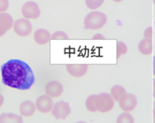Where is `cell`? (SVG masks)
Instances as JSON below:
<instances>
[{"instance_id":"1","label":"cell","mask_w":155,"mask_h":123,"mask_svg":"<svg viewBox=\"0 0 155 123\" xmlns=\"http://www.w3.org/2000/svg\"><path fill=\"white\" fill-rule=\"evenodd\" d=\"M4 85L19 90H28L35 83V75L31 67L21 60H10L1 66Z\"/></svg>"},{"instance_id":"2","label":"cell","mask_w":155,"mask_h":123,"mask_svg":"<svg viewBox=\"0 0 155 123\" xmlns=\"http://www.w3.org/2000/svg\"><path fill=\"white\" fill-rule=\"evenodd\" d=\"M107 22V16L104 12L92 11L89 12L84 18V28L89 30H97L102 28Z\"/></svg>"},{"instance_id":"3","label":"cell","mask_w":155,"mask_h":123,"mask_svg":"<svg viewBox=\"0 0 155 123\" xmlns=\"http://www.w3.org/2000/svg\"><path fill=\"white\" fill-rule=\"evenodd\" d=\"M114 100L112 98L111 94L100 93L96 95V105L97 110L102 113L111 112L114 107Z\"/></svg>"},{"instance_id":"4","label":"cell","mask_w":155,"mask_h":123,"mask_svg":"<svg viewBox=\"0 0 155 123\" xmlns=\"http://www.w3.org/2000/svg\"><path fill=\"white\" fill-rule=\"evenodd\" d=\"M51 113L56 120H65L71 113V107L68 102L59 101L54 104Z\"/></svg>"},{"instance_id":"5","label":"cell","mask_w":155,"mask_h":123,"mask_svg":"<svg viewBox=\"0 0 155 123\" xmlns=\"http://www.w3.org/2000/svg\"><path fill=\"white\" fill-rule=\"evenodd\" d=\"M21 13L24 18L27 20H36L40 16L41 11L36 2L28 1V2H26L22 5Z\"/></svg>"},{"instance_id":"6","label":"cell","mask_w":155,"mask_h":123,"mask_svg":"<svg viewBox=\"0 0 155 123\" xmlns=\"http://www.w3.org/2000/svg\"><path fill=\"white\" fill-rule=\"evenodd\" d=\"M13 31L20 37H28L32 32V24L27 19H18L13 23Z\"/></svg>"},{"instance_id":"7","label":"cell","mask_w":155,"mask_h":123,"mask_svg":"<svg viewBox=\"0 0 155 123\" xmlns=\"http://www.w3.org/2000/svg\"><path fill=\"white\" fill-rule=\"evenodd\" d=\"M137 105V99L136 95L131 93H127L122 99L120 100V108L124 112H132Z\"/></svg>"},{"instance_id":"8","label":"cell","mask_w":155,"mask_h":123,"mask_svg":"<svg viewBox=\"0 0 155 123\" xmlns=\"http://www.w3.org/2000/svg\"><path fill=\"white\" fill-rule=\"evenodd\" d=\"M35 105H36V110L42 113H47L51 112L54 105L52 99L47 95H42L38 97L36 99Z\"/></svg>"},{"instance_id":"9","label":"cell","mask_w":155,"mask_h":123,"mask_svg":"<svg viewBox=\"0 0 155 123\" xmlns=\"http://www.w3.org/2000/svg\"><path fill=\"white\" fill-rule=\"evenodd\" d=\"M45 90V94L47 96H49L51 99H54V98L60 97V95L63 93L64 88L60 82L52 81V82H50L46 84Z\"/></svg>"},{"instance_id":"10","label":"cell","mask_w":155,"mask_h":123,"mask_svg":"<svg viewBox=\"0 0 155 123\" xmlns=\"http://www.w3.org/2000/svg\"><path fill=\"white\" fill-rule=\"evenodd\" d=\"M88 65L86 64H68L67 65V71L73 77L80 78L88 72Z\"/></svg>"},{"instance_id":"11","label":"cell","mask_w":155,"mask_h":123,"mask_svg":"<svg viewBox=\"0 0 155 123\" xmlns=\"http://www.w3.org/2000/svg\"><path fill=\"white\" fill-rule=\"evenodd\" d=\"M13 19L7 12L0 13V37L6 34L8 30H10L13 27Z\"/></svg>"},{"instance_id":"12","label":"cell","mask_w":155,"mask_h":123,"mask_svg":"<svg viewBox=\"0 0 155 123\" xmlns=\"http://www.w3.org/2000/svg\"><path fill=\"white\" fill-rule=\"evenodd\" d=\"M51 36L50 32L45 28H39L36 30L34 33V40L37 44H40V45L48 44L49 41L51 40Z\"/></svg>"},{"instance_id":"13","label":"cell","mask_w":155,"mask_h":123,"mask_svg":"<svg viewBox=\"0 0 155 123\" xmlns=\"http://www.w3.org/2000/svg\"><path fill=\"white\" fill-rule=\"evenodd\" d=\"M36 105L29 100L23 101L20 105V113L23 117H30L36 112Z\"/></svg>"},{"instance_id":"14","label":"cell","mask_w":155,"mask_h":123,"mask_svg":"<svg viewBox=\"0 0 155 123\" xmlns=\"http://www.w3.org/2000/svg\"><path fill=\"white\" fill-rule=\"evenodd\" d=\"M0 123H23V119L21 115L4 112L0 115Z\"/></svg>"},{"instance_id":"15","label":"cell","mask_w":155,"mask_h":123,"mask_svg":"<svg viewBox=\"0 0 155 123\" xmlns=\"http://www.w3.org/2000/svg\"><path fill=\"white\" fill-rule=\"evenodd\" d=\"M138 50L143 55H151L153 53V40L142 39L138 44Z\"/></svg>"},{"instance_id":"16","label":"cell","mask_w":155,"mask_h":123,"mask_svg":"<svg viewBox=\"0 0 155 123\" xmlns=\"http://www.w3.org/2000/svg\"><path fill=\"white\" fill-rule=\"evenodd\" d=\"M110 94H111L112 98L114 99V100L115 102H118L119 103L120 100L127 94V91H126V89H125L124 87H122L121 85L116 84V85L112 87Z\"/></svg>"},{"instance_id":"17","label":"cell","mask_w":155,"mask_h":123,"mask_svg":"<svg viewBox=\"0 0 155 123\" xmlns=\"http://www.w3.org/2000/svg\"><path fill=\"white\" fill-rule=\"evenodd\" d=\"M85 106L89 112H97V105H96V95H91L90 97L87 98L85 101Z\"/></svg>"},{"instance_id":"18","label":"cell","mask_w":155,"mask_h":123,"mask_svg":"<svg viewBox=\"0 0 155 123\" xmlns=\"http://www.w3.org/2000/svg\"><path fill=\"white\" fill-rule=\"evenodd\" d=\"M116 123H135V121L130 112H122L118 116Z\"/></svg>"},{"instance_id":"19","label":"cell","mask_w":155,"mask_h":123,"mask_svg":"<svg viewBox=\"0 0 155 123\" xmlns=\"http://www.w3.org/2000/svg\"><path fill=\"white\" fill-rule=\"evenodd\" d=\"M128 51V47L126 45L125 43L121 42V41H118L116 44V58L117 60L120 59L121 56L125 55Z\"/></svg>"},{"instance_id":"20","label":"cell","mask_w":155,"mask_h":123,"mask_svg":"<svg viewBox=\"0 0 155 123\" xmlns=\"http://www.w3.org/2000/svg\"><path fill=\"white\" fill-rule=\"evenodd\" d=\"M104 1L105 0H85V5L89 9L94 11L103 5Z\"/></svg>"},{"instance_id":"21","label":"cell","mask_w":155,"mask_h":123,"mask_svg":"<svg viewBox=\"0 0 155 123\" xmlns=\"http://www.w3.org/2000/svg\"><path fill=\"white\" fill-rule=\"evenodd\" d=\"M68 38L69 37L68 36V34L64 31H56L51 35V40H67Z\"/></svg>"},{"instance_id":"22","label":"cell","mask_w":155,"mask_h":123,"mask_svg":"<svg viewBox=\"0 0 155 123\" xmlns=\"http://www.w3.org/2000/svg\"><path fill=\"white\" fill-rule=\"evenodd\" d=\"M9 8V1L8 0H0V13L7 11Z\"/></svg>"},{"instance_id":"23","label":"cell","mask_w":155,"mask_h":123,"mask_svg":"<svg viewBox=\"0 0 155 123\" xmlns=\"http://www.w3.org/2000/svg\"><path fill=\"white\" fill-rule=\"evenodd\" d=\"M143 38L147 40H153V28L148 27L143 32Z\"/></svg>"},{"instance_id":"24","label":"cell","mask_w":155,"mask_h":123,"mask_svg":"<svg viewBox=\"0 0 155 123\" xmlns=\"http://www.w3.org/2000/svg\"><path fill=\"white\" fill-rule=\"evenodd\" d=\"M92 39H93V40H105L106 37H105L104 35H102V34H100V33H97V34H95V35L92 37Z\"/></svg>"},{"instance_id":"25","label":"cell","mask_w":155,"mask_h":123,"mask_svg":"<svg viewBox=\"0 0 155 123\" xmlns=\"http://www.w3.org/2000/svg\"><path fill=\"white\" fill-rule=\"evenodd\" d=\"M4 101H5V99H4V97L0 94V107L3 105V104H4Z\"/></svg>"},{"instance_id":"26","label":"cell","mask_w":155,"mask_h":123,"mask_svg":"<svg viewBox=\"0 0 155 123\" xmlns=\"http://www.w3.org/2000/svg\"><path fill=\"white\" fill-rule=\"evenodd\" d=\"M153 75L155 76V56L153 57Z\"/></svg>"},{"instance_id":"27","label":"cell","mask_w":155,"mask_h":123,"mask_svg":"<svg viewBox=\"0 0 155 123\" xmlns=\"http://www.w3.org/2000/svg\"><path fill=\"white\" fill-rule=\"evenodd\" d=\"M153 123H155V106L153 108Z\"/></svg>"},{"instance_id":"28","label":"cell","mask_w":155,"mask_h":123,"mask_svg":"<svg viewBox=\"0 0 155 123\" xmlns=\"http://www.w3.org/2000/svg\"><path fill=\"white\" fill-rule=\"evenodd\" d=\"M113 1H114V2H116V3H120V2H121V1H123V0H113Z\"/></svg>"},{"instance_id":"29","label":"cell","mask_w":155,"mask_h":123,"mask_svg":"<svg viewBox=\"0 0 155 123\" xmlns=\"http://www.w3.org/2000/svg\"><path fill=\"white\" fill-rule=\"evenodd\" d=\"M76 123H87V122H85V121H78V122H76Z\"/></svg>"},{"instance_id":"30","label":"cell","mask_w":155,"mask_h":123,"mask_svg":"<svg viewBox=\"0 0 155 123\" xmlns=\"http://www.w3.org/2000/svg\"><path fill=\"white\" fill-rule=\"evenodd\" d=\"M153 3H154V4H155V0H153Z\"/></svg>"},{"instance_id":"31","label":"cell","mask_w":155,"mask_h":123,"mask_svg":"<svg viewBox=\"0 0 155 123\" xmlns=\"http://www.w3.org/2000/svg\"><path fill=\"white\" fill-rule=\"evenodd\" d=\"M153 97H154V98H155V95H154V96H153Z\"/></svg>"}]
</instances>
